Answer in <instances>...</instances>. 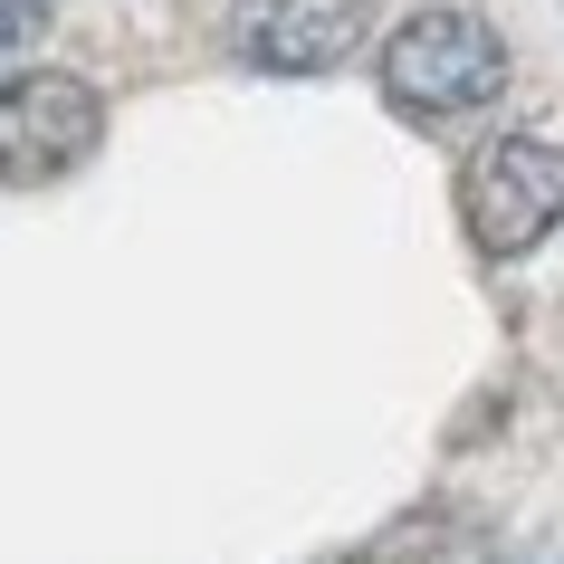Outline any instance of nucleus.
<instances>
[{
  "instance_id": "f257e3e1",
  "label": "nucleus",
  "mask_w": 564,
  "mask_h": 564,
  "mask_svg": "<svg viewBox=\"0 0 564 564\" xmlns=\"http://www.w3.org/2000/svg\"><path fill=\"white\" fill-rule=\"evenodd\" d=\"M507 87V39L478 10H412L383 39V96L421 124H449Z\"/></svg>"
},
{
  "instance_id": "f03ea898",
  "label": "nucleus",
  "mask_w": 564,
  "mask_h": 564,
  "mask_svg": "<svg viewBox=\"0 0 564 564\" xmlns=\"http://www.w3.org/2000/svg\"><path fill=\"white\" fill-rule=\"evenodd\" d=\"M96 144H106V96L87 77H67V67L0 77V182L10 192H39V182L77 173Z\"/></svg>"
},
{
  "instance_id": "7ed1b4c3",
  "label": "nucleus",
  "mask_w": 564,
  "mask_h": 564,
  "mask_svg": "<svg viewBox=\"0 0 564 564\" xmlns=\"http://www.w3.org/2000/svg\"><path fill=\"white\" fill-rule=\"evenodd\" d=\"M459 220L488 259H527L535 239L564 220V144L545 134H498L459 173Z\"/></svg>"
},
{
  "instance_id": "20e7f679",
  "label": "nucleus",
  "mask_w": 564,
  "mask_h": 564,
  "mask_svg": "<svg viewBox=\"0 0 564 564\" xmlns=\"http://www.w3.org/2000/svg\"><path fill=\"white\" fill-rule=\"evenodd\" d=\"M373 30V0H239L230 48L268 77H326Z\"/></svg>"
},
{
  "instance_id": "39448f33",
  "label": "nucleus",
  "mask_w": 564,
  "mask_h": 564,
  "mask_svg": "<svg viewBox=\"0 0 564 564\" xmlns=\"http://www.w3.org/2000/svg\"><path fill=\"white\" fill-rule=\"evenodd\" d=\"M39 20H48V0H0V48L10 39H39Z\"/></svg>"
}]
</instances>
